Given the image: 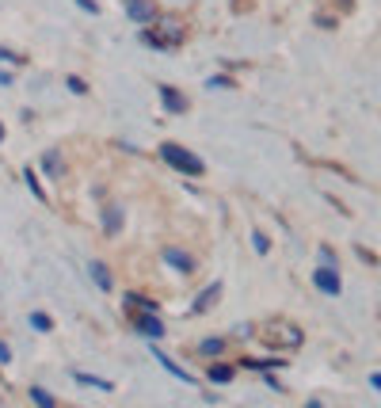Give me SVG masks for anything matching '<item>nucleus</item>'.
<instances>
[{"mask_svg":"<svg viewBox=\"0 0 381 408\" xmlns=\"http://www.w3.org/2000/svg\"><path fill=\"white\" fill-rule=\"evenodd\" d=\"M161 157H164L168 164H172L176 172H183V175H203V160H198L190 149L176 146V141H168V146H161Z\"/></svg>","mask_w":381,"mask_h":408,"instance_id":"obj_1","label":"nucleus"},{"mask_svg":"<svg viewBox=\"0 0 381 408\" xmlns=\"http://www.w3.org/2000/svg\"><path fill=\"white\" fill-rule=\"evenodd\" d=\"M126 12H130L133 19H138V24H145V27H149L153 19H156V8H153V0H130V4H126Z\"/></svg>","mask_w":381,"mask_h":408,"instance_id":"obj_2","label":"nucleus"},{"mask_svg":"<svg viewBox=\"0 0 381 408\" xmlns=\"http://www.w3.org/2000/svg\"><path fill=\"white\" fill-rule=\"evenodd\" d=\"M317 286L324 294H340V275H335V267H320L317 271Z\"/></svg>","mask_w":381,"mask_h":408,"instance_id":"obj_3","label":"nucleus"},{"mask_svg":"<svg viewBox=\"0 0 381 408\" xmlns=\"http://www.w3.org/2000/svg\"><path fill=\"white\" fill-rule=\"evenodd\" d=\"M153 359H156V362H161V367H164L168 374H176V378H179V382H190V374H187L183 367H179V362H172V359H168V355H164V351H156V355H153Z\"/></svg>","mask_w":381,"mask_h":408,"instance_id":"obj_4","label":"nucleus"},{"mask_svg":"<svg viewBox=\"0 0 381 408\" xmlns=\"http://www.w3.org/2000/svg\"><path fill=\"white\" fill-rule=\"evenodd\" d=\"M138 332L149 336V340H156V336L164 332V328H161V321H156V317H138Z\"/></svg>","mask_w":381,"mask_h":408,"instance_id":"obj_5","label":"nucleus"},{"mask_svg":"<svg viewBox=\"0 0 381 408\" xmlns=\"http://www.w3.org/2000/svg\"><path fill=\"white\" fill-rule=\"evenodd\" d=\"M161 99H164L168 107H172V111H187V99L179 96L176 88H161Z\"/></svg>","mask_w":381,"mask_h":408,"instance_id":"obj_6","label":"nucleus"},{"mask_svg":"<svg viewBox=\"0 0 381 408\" xmlns=\"http://www.w3.org/2000/svg\"><path fill=\"white\" fill-rule=\"evenodd\" d=\"M164 260H168V263H176L179 271H190V267H195V263H190V256H187V252H179V248H168V252H164Z\"/></svg>","mask_w":381,"mask_h":408,"instance_id":"obj_7","label":"nucleus"},{"mask_svg":"<svg viewBox=\"0 0 381 408\" xmlns=\"http://www.w3.org/2000/svg\"><path fill=\"white\" fill-rule=\"evenodd\" d=\"M92 279H96V286H99V290H111V275H107V267H103V263H92Z\"/></svg>","mask_w":381,"mask_h":408,"instance_id":"obj_8","label":"nucleus"},{"mask_svg":"<svg viewBox=\"0 0 381 408\" xmlns=\"http://www.w3.org/2000/svg\"><path fill=\"white\" fill-rule=\"evenodd\" d=\"M31 401H35L39 408H54V397H50L46 389H39V385H35V389H31Z\"/></svg>","mask_w":381,"mask_h":408,"instance_id":"obj_9","label":"nucleus"},{"mask_svg":"<svg viewBox=\"0 0 381 408\" xmlns=\"http://www.w3.org/2000/svg\"><path fill=\"white\" fill-rule=\"evenodd\" d=\"M76 382H81V385H92V389H111V382L92 378V374H76Z\"/></svg>","mask_w":381,"mask_h":408,"instance_id":"obj_10","label":"nucleus"},{"mask_svg":"<svg viewBox=\"0 0 381 408\" xmlns=\"http://www.w3.org/2000/svg\"><path fill=\"white\" fill-rule=\"evenodd\" d=\"M229 378H233V370H229V367H210V382H218V385H221V382H229Z\"/></svg>","mask_w":381,"mask_h":408,"instance_id":"obj_11","label":"nucleus"},{"mask_svg":"<svg viewBox=\"0 0 381 408\" xmlns=\"http://www.w3.org/2000/svg\"><path fill=\"white\" fill-rule=\"evenodd\" d=\"M31 325H35L39 332H50V317H42V313H31Z\"/></svg>","mask_w":381,"mask_h":408,"instance_id":"obj_12","label":"nucleus"},{"mask_svg":"<svg viewBox=\"0 0 381 408\" xmlns=\"http://www.w3.org/2000/svg\"><path fill=\"white\" fill-rule=\"evenodd\" d=\"M221 347H225V344H221V340H206V344H203V351H206V355H218Z\"/></svg>","mask_w":381,"mask_h":408,"instance_id":"obj_13","label":"nucleus"},{"mask_svg":"<svg viewBox=\"0 0 381 408\" xmlns=\"http://www.w3.org/2000/svg\"><path fill=\"white\" fill-rule=\"evenodd\" d=\"M42 168H50V172H58V153H50V157H42Z\"/></svg>","mask_w":381,"mask_h":408,"instance_id":"obj_14","label":"nucleus"},{"mask_svg":"<svg viewBox=\"0 0 381 408\" xmlns=\"http://www.w3.org/2000/svg\"><path fill=\"white\" fill-rule=\"evenodd\" d=\"M0 61H19V53H12V50H4V46H0Z\"/></svg>","mask_w":381,"mask_h":408,"instance_id":"obj_15","label":"nucleus"},{"mask_svg":"<svg viewBox=\"0 0 381 408\" xmlns=\"http://www.w3.org/2000/svg\"><path fill=\"white\" fill-rule=\"evenodd\" d=\"M12 359V351H8V344H0V362H8Z\"/></svg>","mask_w":381,"mask_h":408,"instance_id":"obj_16","label":"nucleus"},{"mask_svg":"<svg viewBox=\"0 0 381 408\" xmlns=\"http://www.w3.org/2000/svg\"><path fill=\"white\" fill-rule=\"evenodd\" d=\"M305 408H320V401H309V404H305Z\"/></svg>","mask_w":381,"mask_h":408,"instance_id":"obj_17","label":"nucleus"},{"mask_svg":"<svg viewBox=\"0 0 381 408\" xmlns=\"http://www.w3.org/2000/svg\"><path fill=\"white\" fill-rule=\"evenodd\" d=\"M0 141H4V126H0Z\"/></svg>","mask_w":381,"mask_h":408,"instance_id":"obj_18","label":"nucleus"}]
</instances>
